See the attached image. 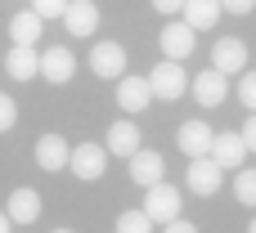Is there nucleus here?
<instances>
[{"instance_id":"obj_1","label":"nucleus","mask_w":256,"mask_h":233,"mask_svg":"<svg viewBox=\"0 0 256 233\" xmlns=\"http://www.w3.org/2000/svg\"><path fill=\"white\" fill-rule=\"evenodd\" d=\"M153 225H171V220H180V189H171L166 180L162 184H153V189H144V207H140Z\"/></svg>"},{"instance_id":"obj_2","label":"nucleus","mask_w":256,"mask_h":233,"mask_svg":"<svg viewBox=\"0 0 256 233\" xmlns=\"http://www.w3.org/2000/svg\"><path fill=\"white\" fill-rule=\"evenodd\" d=\"M148 90H153V99H180V94L189 90L184 63H171V58H162V63L148 72Z\"/></svg>"},{"instance_id":"obj_3","label":"nucleus","mask_w":256,"mask_h":233,"mask_svg":"<svg viewBox=\"0 0 256 233\" xmlns=\"http://www.w3.org/2000/svg\"><path fill=\"white\" fill-rule=\"evenodd\" d=\"M184 184H189V193H198V198H216L220 184H225V171H220L212 157H194L189 171H184Z\"/></svg>"},{"instance_id":"obj_4","label":"nucleus","mask_w":256,"mask_h":233,"mask_svg":"<svg viewBox=\"0 0 256 233\" xmlns=\"http://www.w3.org/2000/svg\"><path fill=\"white\" fill-rule=\"evenodd\" d=\"M158 45H162V54L171 58V63H184L189 54H194V45H198V31L189 27V22H166L162 27V36H158Z\"/></svg>"},{"instance_id":"obj_5","label":"nucleus","mask_w":256,"mask_h":233,"mask_svg":"<svg viewBox=\"0 0 256 233\" xmlns=\"http://www.w3.org/2000/svg\"><path fill=\"white\" fill-rule=\"evenodd\" d=\"M90 72L104 76V81H122V76H126V49H122L117 40H99V45L90 49Z\"/></svg>"},{"instance_id":"obj_6","label":"nucleus","mask_w":256,"mask_h":233,"mask_svg":"<svg viewBox=\"0 0 256 233\" xmlns=\"http://www.w3.org/2000/svg\"><path fill=\"white\" fill-rule=\"evenodd\" d=\"M68 166H72V175L76 180H99L104 171H108V148L104 144H76L72 148V157H68Z\"/></svg>"},{"instance_id":"obj_7","label":"nucleus","mask_w":256,"mask_h":233,"mask_svg":"<svg viewBox=\"0 0 256 233\" xmlns=\"http://www.w3.org/2000/svg\"><path fill=\"white\" fill-rule=\"evenodd\" d=\"M212 67L220 72V76H243L248 72V45L238 40V36H220L216 40V49H212Z\"/></svg>"},{"instance_id":"obj_8","label":"nucleus","mask_w":256,"mask_h":233,"mask_svg":"<svg viewBox=\"0 0 256 233\" xmlns=\"http://www.w3.org/2000/svg\"><path fill=\"white\" fill-rule=\"evenodd\" d=\"M220 171H243V162H248V144H243V135H234V130H220L216 139H212V153H207Z\"/></svg>"},{"instance_id":"obj_9","label":"nucleus","mask_w":256,"mask_h":233,"mask_svg":"<svg viewBox=\"0 0 256 233\" xmlns=\"http://www.w3.org/2000/svg\"><path fill=\"white\" fill-rule=\"evenodd\" d=\"M40 76H45V81H54V85H68V81L76 76V54H72L68 45L45 49V54H40Z\"/></svg>"},{"instance_id":"obj_10","label":"nucleus","mask_w":256,"mask_h":233,"mask_svg":"<svg viewBox=\"0 0 256 233\" xmlns=\"http://www.w3.org/2000/svg\"><path fill=\"white\" fill-rule=\"evenodd\" d=\"M189 90H194V99H198L202 108H220L225 94H230V76H220L216 67H207V72H198V76L189 81Z\"/></svg>"},{"instance_id":"obj_11","label":"nucleus","mask_w":256,"mask_h":233,"mask_svg":"<svg viewBox=\"0 0 256 233\" xmlns=\"http://www.w3.org/2000/svg\"><path fill=\"white\" fill-rule=\"evenodd\" d=\"M212 139H216V130L207 126V121H184L180 126V135H176V144H180V153L194 162V157H207L212 153Z\"/></svg>"},{"instance_id":"obj_12","label":"nucleus","mask_w":256,"mask_h":233,"mask_svg":"<svg viewBox=\"0 0 256 233\" xmlns=\"http://www.w3.org/2000/svg\"><path fill=\"white\" fill-rule=\"evenodd\" d=\"M130 180H135L140 189H153V184H162V180H166V162H162V153H153V148H140V153L130 157Z\"/></svg>"},{"instance_id":"obj_13","label":"nucleus","mask_w":256,"mask_h":233,"mask_svg":"<svg viewBox=\"0 0 256 233\" xmlns=\"http://www.w3.org/2000/svg\"><path fill=\"white\" fill-rule=\"evenodd\" d=\"M63 27H68L72 36H94V27H99V4H94V0H68Z\"/></svg>"},{"instance_id":"obj_14","label":"nucleus","mask_w":256,"mask_h":233,"mask_svg":"<svg viewBox=\"0 0 256 233\" xmlns=\"http://www.w3.org/2000/svg\"><path fill=\"white\" fill-rule=\"evenodd\" d=\"M148 103H153L148 76H122V81H117V108H122V112H144Z\"/></svg>"},{"instance_id":"obj_15","label":"nucleus","mask_w":256,"mask_h":233,"mask_svg":"<svg viewBox=\"0 0 256 233\" xmlns=\"http://www.w3.org/2000/svg\"><path fill=\"white\" fill-rule=\"evenodd\" d=\"M32 157H36V166H40V171H63V166H68V157H72V148H68V139H63V135H40Z\"/></svg>"},{"instance_id":"obj_16","label":"nucleus","mask_w":256,"mask_h":233,"mask_svg":"<svg viewBox=\"0 0 256 233\" xmlns=\"http://www.w3.org/2000/svg\"><path fill=\"white\" fill-rule=\"evenodd\" d=\"M4 216H9L14 225H36V216H40V193H36V189H14L9 202H4Z\"/></svg>"},{"instance_id":"obj_17","label":"nucleus","mask_w":256,"mask_h":233,"mask_svg":"<svg viewBox=\"0 0 256 233\" xmlns=\"http://www.w3.org/2000/svg\"><path fill=\"white\" fill-rule=\"evenodd\" d=\"M104 148H108L112 157H126V162H130V157L140 153V126H130V121H112Z\"/></svg>"},{"instance_id":"obj_18","label":"nucleus","mask_w":256,"mask_h":233,"mask_svg":"<svg viewBox=\"0 0 256 233\" xmlns=\"http://www.w3.org/2000/svg\"><path fill=\"white\" fill-rule=\"evenodd\" d=\"M220 0H184V9H180V22H189L194 31H207V27H216L220 22Z\"/></svg>"},{"instance_id":"obj_19","label":"nucleus","mask_w":256,"mask_h":233,"mask_svg":"<svg viewBox=\"0 0 256 233\" xmlns=\"http://www.w3.org/2000/svg\"><path fill=\"white\" fill-rule=\"evenodd\" d=\"M4 72H9L14 81H32V76L40 72V54H36L32 45H14V49L4 54Z\"/></svg>"},{"instance_id":"obj_20","label":"nucleus","mask_w":256,"mask_h":233,"mask_svg":"<svg viewBox=\"0 0 256 233\" xmlns=\"http://www.w3.org/2000/svg\"><path fill=\"white\" fill-rule=\"evenodd\" d=\"M40 31H45V22H40L32 9H22V13H14V18H9V40H14V45H32V49H36Z\"/></svg>"},{"instance_id":"obj_21","label":"nucleus","mask_w":256,"mask_h":233,"mask_svg":"<svg viewBox=\"0 0 256 233\" xmlns=\"http://www.w3.org/2000/svg\"><path fill=\"white\" fill-rule=\"evenodd\" d=\"M234 198H238L243 207H256V166H243V171L234 175Z\"/></svg>"},{"instance_id":"obj_22","label":"nucleus","mask_w":256,"mask_h":233,"mask_svg":"<svg viewBox=\"0 0 256 233\" xmlns=\"http://www.w3.org/2000/svg\"><path fill=\"white\" fill-rule=\"evenodd\" d=\"M117 233H153V220L144 211H122L117 216Z\"/></svg>"},{"instance_id":"obj_23","label":"nucleus","mask_w":256,"mask_h":233,"mask_svg":"<svg viewBox=\"0 0 256 233\" xmlns=\"http://www.w3.org/2000/svg\"><path fill=\"white\" fill-rule=\"evenodd\" d=\"M63 9H68V0H32V13L45 22V18H63Z\"/></svg>"},{"instance_id":"obj_24","label":"nucleus","mask_w":256,"mask_h":233,"mask_svg":"<svg viewBox=\"0 0 256 233\" xmlns=\"http://www.w3.org/2000/svg\"><path fill=\"white\" fill-rule=\"evenodd\" d=\"M238 99H243L248 112H256V72H243L238 76Z\"/></svg>"},{"instance_id":"obj_25","label":"nucleus","mask_w":256,"mask_h":233,"mask_svg":"<svg viewBox=\"0 0 256 233\" xmlns=\"http://www.w3.org/2000/svg\"><path fill=\"white\" fill-rule=\"evenodd\" d=\"M14 126H18V103H14L9 94H0V135L14 130Z\"/></svg>"},{"instance_id":"obj_26","label":"nucleus","mask_w":256,"mask_h":233,"mask_svg":"<svg viewBox=\"0 0 256 233\" xmlns=\"http://www.w3.org/2000/svg\"><path fill=\"white\" fill-rule=\"evenodd\" d=\"M220 9L234 13V18H243V13H252V9H256V0H220Z\"/></svg>"},{"instance_id":"obj_27","label":"nucleus","mask_w":256,"mask_h":233,"mask_svg":"<svg viewBox=\"0 0 256 233\" xmlns=\"http://www.w3.org/2000/svg\"><path fill=\"white\" fill-rule=\"evenodd\" d=\"M153 9H158L162 18H176V13L184 9V0H153Z\"/></svg>"},{"instance_id":"obj_28","label":"nucleus","mask_w":256,"mask_h":233,"mask_svg":"<svg viewBox=\"0 0 256 233\" xmlns=\"http://www.w3.org/2000/svg\"><path fill=\"white\" fill-rule=\"evenodd\" d=\"M238 135H243V144H248V153H256V112L248 117V126H243Z\"/></svg>"},{"instance_id":"obj_29","label":"nucleus","mask_w":256,"mask_h":233,"mask_svg":"<svg viewBox=\"0 0 256 233\" xmlns=\"http://www.w3.org/2000/svg\"><path fill=\"white\" fill-rule=\"evenodd\" d=\"M162 233H198V225H189V220H171V225H162Z\"/></svg>"},{"instance_id":"obj_30","label":"nucleus","mask_w":256,"mask_h":233,"mask_svg":"<svg viewBox=\"0 0 256 233\" xmlns=\"http://www.w3.org/2000/svg\"><path fill=\"white\" fill-rule=\"evenodd\" d=\"M9 229H14V220H9V216L0 211V233H9Z\"/></svg>"},{"instance_id":"obj_31","label":"nucleus","mask_w":256,"mask_h":233,"mask_svg":"<svg viewBox=\"0 0 256 233\" xmlns=\"http://www.w3.org/2000/svg\"><path fill=\"white\" fill-rule=\"evenodd\" d=\"M54 233H72V229H54Z\"/></svg>"},{"instance_id":"obj_32","label":"nucleus","mask_w":256,"mask_h":233,"mask_svg":"<svg viewBox=\"0 0 256 233\" xmlns=\"http://www.w3.org/2000/svg\"><path fill=\"white\" fill-rule=\"evenodd\" d=\"M248 233H256V220H252V229H248Z\"/></svg>"}]
</instances>
